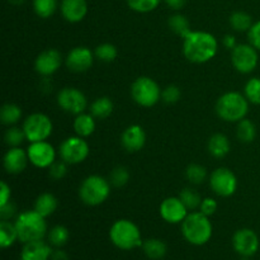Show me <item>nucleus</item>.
I'll list each match as a JSON object with an SVG mask.
<instances>
[{"label":"nucleus","mask_w":260,"mask_h":260,"mask_svg":"<svg viewBox=\"0 0 260 260\" xmlns=\"http://www.w3.org/2000/svg\"><path fill=\"white\" fill-rule=\"evenodd\" d=\"M68 173V162H65L63 160L61 161H55L50 168H48V174L52 179L60 180Z\"/></svg>","instance_id":"79ce46f5"},{"label":"nucleus","mask_w":260,"mask_h":260,"mask_svg":"<svg viewBox=\"0 0 260 260\" xmlns=\"http://www.w3.org/2000/svg\"><path fill=\"white\" fill-rule=\"evenodd\" d=\"M25 139V134L23 131V128H19V127L10 126L9 128L5 131L4 135V141L5 144L9 147H19L20 145L23 144V141Z\"/></svg>","instance_id":"e433bc0d"},{"label":"nucleus","mask_w":260,"mask_h":260,"mask_svg":"<svg viewBox=\"0 0 260 260\" xmlns=\"http://www.w3.org/2000/svg\"><path fill=\"white\" fill-rule=\"evenodd\" d=\"M22 128L25 134V139L29 142L47 141L48 137L52 135L53 124L50 117L46 114L33 113L24 119Z\"/></svg>","instance_id":"6e6552de"},{"label":"nucleus","mask_w":260,"mask_h":260,"mask_svg":"<svg viewBox=\"0 0 260 260\" xmlns=\"http://www.w3.org/2000/svg\"><path fill=\"white\" fill-rule=\"evenodd\" d=\"M241 260H250V259H249V258H243Z\"/></svg>","instance_id":"603ef678"},{"label":"nucleus","mask_w":260,"mask_h":260,"mask_svg":"<svg viewBox=\"0 0 260 260\" xmlns=\"http://www.w3.org/2000/svg\"><path fill=\"white\" fill-rule=\"evenodd\" d=\"M27 154L30 164L41 169H48L56 161L55 147L47 141L30 142Z\"/></svg>","instance_id":"ddd939ff"},{"label":"nucleus","mask_w":260,"mask_h":260,"mask_svg":"<svg viewBox=\"0 0 260 260\" xmlns=\"http://www.w3.org/2000/svg\"><path fill=\"white\" fill-rule=\"evenodd\" d=\"M182 96V91H180L179 86L177 85H168L162 89L161 91V99L167 104H175Z\"/></svg>","instance_id":"a19ab883"},{"label":"nucleus","mask_w":260,"mask_h":260,"mask_svg":"<svg viewBox=\"0 0 260 260\" xmlns=\"http://www.w3.org/2000/svg\"><path fill=\"white\" fill-rule=\"evenodd\" d=\"M22 118V109L14 103H7L0 109V119L7 126H14Z\"/></svg>","instance_id":"7c9ffc66"},{"label":"nucleus","mask_w":260,"mask_h":260,"mask_svg":"<svg viewBox=\"0 0 260 260\" xmlns=\"http://www.w3.org/2000/svg\"><path fill=\"white\" fill-rule=\"evenodd\" d=\"M259 238L251 229H240L233 236V246L243 258H250L259 250Z\"/></svg>","instance_id":"4468645a"},{"label":"nucleus","mask_w":260,"mask_h":260,"mask_svg":"<svg viewBox=\"0 0 260 260\" xmlns=\"http://www.w3.org/2000/svg\"><path fill=\"white\" fill-rule=\"evenodd\" d=\"M62 65V55L56 48H48L37 56L35 69L40 75L51 76Z\"/></svg>","instance_id":"f3484780"},{"label":"nucleus","mask_w":260,"mask_h":260,"mask_svg":"<svg viewBox=\"0 0 260 260\" xmlns=\"http://www.w3.org/2000/svg\"><path fill=\"white\" fill-rule=\"evenodd\" d=\"M185 177L189 180L190 184L193 185H200L207 178V170L203 165L200 164H190L185 169Z\"/></svg>","instance_id":"f704fd0d"},{"label":"nucleus","mask_w":260,"mask_h":260,"mask_svg":"<svg viewBox=\"0 0 260 260\" xmlns=\"http://www.w3.org/2000/svg\"><path fill=\"white\" fill-rule=\"evenodd\" d=\"M217 202H216L213 198L211 197H207V198H203L202 202H201V206H200V211L203 213V215L206 216H212L215 215L216 211H217Z\"/></svg>","instance_id":"37998d69"},{"label":"nucleus","mask_w":260,"mask_h":260,"mask_svg":"<svg viewBox=\"0 0 260 260\" xmlns=\"http://www.w3.org/2000/svg\"><path fill=\"white\" fill-rule=\"evenodd\" d=\"M50 260H70L66 251H63L61 248H56V250L52 251Z\"/></svg>","instance_id":"8fccbe9b"},{"label":"nucleus","mask_w":260,"mask_h":260,"mask_svg":"<svg viewBox=\"0 0 260 260\" xmlns=\"http://www.w3.org/2000/svg\"><path fill=\"white\" fill-rule=\"evenodd\" d=\"M15 212H17V208H15V205L12 201H9L7 205L0 206V217H2V220L9 221L15 215Z\"/></svg>","instance_id":"a18cd8bd"},{"label":"nucleus","mask_w":260,"mask_h":260,"mask_svg":"<svg viewBox=\"0 0 260 260\" xmlns=\"http://www.w3.org/2000/svg\"><path fill=\"white\" fill-rule=\"evenodd\" d=\"M168 25L172 29V32H174L175 35L179 36L180 38H185L192 29H190L189 20L187 19V17H184L183 14H173L169 17L168 20Z\"/></svg>","instance_id":"cd10ccee"},{"label":"nucleus","mask_w":260,"mask_h":260,"mask_svg":"<svg viewBox=\"0 0 260 260\" xmlns=\"http://www.w3.org/2000/svg\"><path fill=\"white\" fill-rule=\"evenodd\" d=\"M109 239L121 250H134L142 246V236L139 226L131 220L116 221L109 230Z\"/></svg>","instance_id":"39448f33"},{"label":"nucleus","mask_w":260,"mask_h":260,"mask_svg":"<svg viewBox=\"0 0 260 260\" xmlns=\"http://www.w3.org/2000/svg\"><path fill=\"white\" fill-rule=\"evenodd\" d=\"M164 2H165V4L170 8V9L180 10L184 8L187 0H164Z\"/></svg>","instance_id":"de8ad7c7"},{"label":"nucleus","mask_w":260,"mask_h":260,"mask_svg":"<svg viewBox=\"0 0 260 260\" xmlns=\"http://www.w3.org/2000/svg\"><path fill=\"white\" fill-rule=\"evenodd\" d=\"M111 182L101 175H89L79 188V197L88 206H99L111 194Z\"/></svg>","instance_id":"423d86ee"},{"label":"nucleus","mask_w":260,"mask_h":260,"mask_svg":"<svg viewBox=\"0 0 260 260\" xmlns=\"http://www.w3.org/2000/svg\"><path fill=\"white\" fill-rule=\"evenodd\" d=\"M52 251L50 243L43 240L30 241L23 246L20 251V260H50Z\"/></svg>","instance_id":"aec40b11"},{"label":"nucleus","mask_w":260,"mask_h":260,"mask_svg":"<svg viewBox=\"0 0 260 260\" xmlns=\"http://www.w3.org/2000/svg\"><path fill=\"white\" fill-rule=\"evenodd\" d=\"M229 22H230L231 28L236 32H249L251 25L254 24L253 18L246 12H234L230 15Z\"/></svg>","instance_id":"2f4dec72"},{"label":"nucleus","mask_w":260,"mask_h":260,"mask_svg":"<svg viewBox=\"0 0 260 260\" xmlns=\"http://www.w3.org/2000/svg\"><path fill=\"white\" fill-rule=\"evenodd\" d=\"M161 91L159 84L149 76H140L131 85L132 99L145 108L154 107L161 99Z\"/></svg>","instance_id":"0eeeda50"},{"label":"nucleus","mask_w":260,"mask_h":260,"mask_svg":"<svg viewBox=\"0 0 260 260\" xmlns=\"http://www.w3.org/2000/svg\"><path fill=\"white\" fill-rule=\"evenodd\" d=\"M8 2H9L10 4H13V5H20V4H23V3H24V0H8Z\"/></svg>","instance_id":"3c124183"},{"label":"nucleus","mask_w":260,"mask_h":260,"mask_svg":"<svg viewBox=\"0 0 260 260\" xmlns=\"http://www.w3.org/2000/svg\"><path fill=\"white\" fill-rule=\"evenodd\" d=\"M210 187L218 197H231L238 189V178L229 168H217L210 175Z\"/></svg>","instance_id":"9d476101"},{"label":"nucleus","mask_w":260,"mask_h":260,"mask_svg":"<svg viewBox=\"0 0 260 260\" xmlns=\"http://www.w3.org/2000/svg\"><path fill=\"white\" fill-rule=\"evenodd\" d=\"M33 9L40 18H50L57 9V0H33Z\"/></svg>","instance_id":"473e14b6"},{"label":"nucleus","mask_w":260,"mask_h":260,"mask_svg":"<svg viewBox=\"0 0 260 260\" xmlns=\"http://www.w3.org/2000/svg\"><path fill=\"white\" fill-rule=\"evenodd\" d=\"M218 51V42L213 35L203 30H192L183 38V53L193 63H206Z\"/></svg>","instance_id":"f257e3e1"},{"label":"nucleus","mask_w":260,"mask_h":260,"mask_svg":"<svg viewBox=\"0 0 260 260\" xmlns=\"http://www.w3.org/2000/svg\"><path fill=\"white\" fill-rule=\"evenodd\" d=\"M213 228L210 217L202 212L188 213L182 222V234L185 240L194 246H202L212 238Z\"/></svg>","instance_id":"7ed1b4c3"},{"label":"nucleus","mask_w":260,"mask_h":260,"mask_svg":"<svg viewBox=\"0 0 260 260\" xmlns=\"http://www.w3.org/2000/svg\"><path fill=\"white\" fill-rule=\"evenodd\" d=\"M129 180V172L126 167H116L113 170H112L111 175H109V182L113 187L121 188L124 187V185L128 183Z\"/></svg>","instance_id":"58836bf2"},{"label":"nucleus","mask_w":260,"mask_h":260,"mask_svg":"<svg viewBox=\"0 0 260 260\" xmlns=\"http://www.w3.org/2000/svg\"><path fill=\"white\" fill-rule=\"evenodd\" d=\"M15 228L18 233V240L23 244L30 241L43 240L47 235V222L46 217L37 211H24L15 218Z\"/></svg>","instance_id":"f03ea898"},{"label":"nucleus","mask_w":260,"mask_h":260,"mask_svg":"<svg viewBox=\"0 0 260 260\" xmlns=\"http://www.w3.org/2000/svg\"><path fill=\"white\" fill-rule=\"evenodd\" d=\"M94 52H91L90 48L85 47V46H78L74 47L70 52L66 56V66L73 73H85L89 69L93 66L94 62Z\"/></svg>","instance_id":"2eb2a0df"},{"label":"nucleus","mask_w":260,"mask_h":260,"mask_svg":"<svg viewBox=\"0 0 260 260\" xmlns=\"http://www.w3.org/2000/svg\"><path fill=\"white\" fill-rule=\"evenodd\" d=\"M231 62L241 74H250L256 69L259 62L258 50L249 43H240L231 50Z\"/></svg>","instance_id":"9b49d317"},{"label":"nucleus","mask_w":260,"mask_h":260,"mask_svg":"<svg viewBox=\"0 0 260 260\" xmlns=\"http://www.w3.org/2000/svg\"><path fill=\"white\" fill-rule=\"evenodd\" d=\"M161 0H127V4L137 13H150L159 7Z\"/></svg>","instance_id":"ea45409f"},{"label":"nucleus","mask_w":260,"mask_h":260,"mask_svg":"<svg viewBox=\"0 0 260 260\" xmlns=\"http://www.w3.org/2000/svg\"><path fill=\"white\" fill-rule=\"evenodd\" d=\"M57 198L52 194V193H42L37 197L35 202V211H37L40 215H42L43 217H48L52 213H55V211L57 210Z\"/></svg>","instance_id":"393cba45"},{"label":"nucleus","mask_w":260,"mask_h":260,"mask_svg":"<svg viewBox=\"0 0 260 260\" xmlns=\"http://www.w3.org/2000/svg\"><path fill=\"white\" fill-rule=\"evenodd\" d=\"M58 155H60L61 160L68 164H80L88 157L89 145L84 140V137L78 136V135L68 137L58 147Z\"/></svg>","instance_id":"1a4fd4ad"},{"label":"nucleus","mask_w":260,"mask_h":260,"mask_svg":"<svg viewBox=\"0 0 260 260\" xmlns=\"http://www.w3.org/2000/svg\"><path fill=\"white\" fill-rule=\"evenodd\" d=\"M249 112V101L239 91H228L217 99L216 113L226 122H239Z\"/></svg>","instance_id":"20e7f679"},{"label":"nucleus","mask_w":260,"mask_h":260,"mask_svg":"<svg viewBox=\"0 0 260 260\" xmlns=\"http://www.w3.org/2000/svg\"><path fill=\"white\" fill-rule=\"evenodd\" d=\"M28 161H29V159H28L27 151H24L20 147H10L5 152L3 165L9 174H20L27 168Z\"/></svg>","instance_id":"6ab92c4d"},{"label":"nucleus","mask_w":260,"mask_h":260,"mask_svg":"<svg viewBox=\"0 0 260 260\" xmlns=\"http://www.w3.org/2000/svg\"><path fill=\"white\" fill-rule=\"evenodd\" d=\"M17 240L18 233L15 223L2 220V222H0V246L3 249H8L14 245Z\"/></svg>","instance_id":"bb28decb"},{"label":"nucleus","mask_w":260,"mask_h":260,"mask_svg":"<svg viewBox=\"0 0 260 260\" xmlns=\"http://www.w3.org/2000/svg\"><path fill=\"white\" fill-rule=\"evenodd\" d=\"M179 198L184 203L185 207L188 208V211H194L197 208H200L201 202H202L201 196L194 189H192V188H185V189H183L179 193Z\"/></svg>","instance_id":"c9c22d12"},{"label":"nucleus","mask_w":260,"mask_h":260,"mask_svg":"<svg viewBox=\"0 0 260 260\" xmlns=\"http://www.w3.org/2000/svg\"><path fill=\"white\" fill-rule=\"evenodd\" d=\"M121 144L128 152H137L146 144V134L140 124H131L123 131Z\"/></svg>","instance_id":"a211bd4d"},{"label":"nucleus","mask_w":260,"mask_h":260,"mask_svg":"<svg viewBox=\"0 0 260 260\" xmlns=\"http://www.w3.org/2000/svg\"><path fill=\"white\" fill-rule=\"evenodd\" d=\"M114 104L109 96H99L91 103L90 114L94 118L106 119L113 113Z\"/></svg>","instance_id":"a878e982"},{"label":"nucleus","mask_w":260,"mask_h":260,"mask_svg":"<svg viewBox=\"0 0 260 260\" xmlns=\"http://www.w3.org/2000/svg\"><path fill=\"white\" fill-rule=\"evenodd\" d=\"M244 95L249 101V103H253L259 106L260 104V78L249 79L245 84L244 89Z\"/></svg>","instance_id":"4c0bfd02"},{"label":"nucleus","mask_w":260,"mask_h":260,"mask_svg":"<svg viewBox=\"0 0 260 260\" xmlns=\"http://www.w3.org/2000/svg\"><path fill=\"white\" fill-rule=\"evenodd\" d=\"M160 216L168 223H182L188 216V208L179 197H168L159 208Z\"/></svg>","instance_id":"dca6fc26"},{"label":"nucleus","mask_w":260,"mask_h":260,"mask_svg":"<svg viewBox=\"0 0 260 260\" xmlns=\"http://www.w3.org/2000/svg\"><path fill=\"white\" fill-rule=\"evenodd\" d=\"M48 243L51 244V246H55V248H62L63 245H66L70 239V231L68 228L62 225H56L48 231L47 234Z\"/></svg>","instance_id":"c756f323"},{"label":"nucleus","mask_w":260,"mask_h":260,"mask_svg":"<svg viewBox=\"0 0 260 260\" xmlns=\"http://www.w3.org/2000/svg\"><path fill=\"white\" fill-rule=\"evenodd\" d=\"M222 42H223V46H225L226 48H229V50H234V48L238 46V43H236V38L234 35H226L225 37H223Z\"/></svg>","instance_id":"09e8293b"},{"label":"nucleus","mask_w":260,"mask_h":260,"mask_svg":"<svg viewBox=\"0 0 260 260\" xmlns=\"http://www.w3.org/2000/svg\"><path fill=\"white\" fill-rule=\"evenodd\" d=\"M57 104L62 111L70 114L84 113L88 107L85 94L76 88H63L57 94Z\"/></svg>","instance_id":"f8f14e48"},{"label":"nucleus","mask_w":260,"mask_h":260,"mask_svg":"<svg viewBox=\"0 0 260 260\" xmlns=\"http://www.w3.org/2000/svg\"><path fill=\"white\" fill-rule=\"evenodd\" d=\"M74 131L80 137H89L95 131V119L90 113H80L74 119Z\"/></svg>","instance_id":"b1692460"},{"label":"nucleus","mask_w":260,"mask_h":260,"mask_svg":"<svg viewBox=\"0 0 260 260\" xmlns=\"http://www.w3.org/2000/svg\"><path fill=\"white\" fill-rule=\"evenodd\" d=\"M94 55L102 62H113L118 56V51L116 46L112 43H102L95 47Z\"/></svg>","instance_id":"72a5a7b5"},{"label":"nucleus","mask_w":260,"mask_h":260,"mask_svg":"<svg viewBox=\"0 0 260 260\" xmlns=\"http://www.w3.org/2000/svg\"><path fill=\"white\" fill-rule=\"evenodd\" d=\"M142 250L145 255L151 260H161L165 258L168 253V246L160 239H147L142 243Z\"/></svg>","instance_id":"5701e85b"},{"label":"nucleus","mask_w":260,"mask_h":260,"mask_svg":"<svg viewBox=\"0 0 260 260\" xmlns=\"http://www.w3.org/2000/svg\"><path fill=\"white\" fill-rule=\"evenodd\" d=\"M208 152L216 159H222L230 152V141L223 134H215L208 140Z\"/></svg>","instance_id":"4be33fe9"},{"label":"nucleus","mask_w":260,"mask_h":260,"mask_svg":"<svg viewBox=\"0 0 260 260\" xmlns=\"http://www.w3.org/2000/svg\"><path fill=\"white\" fill-rule=\"evenodd\" d=\"M86 13H88L86 0H62L61 2V14L68 22H81L85 18Z\"/></svg>","instance_id":"412c9836"},{"label":"nucleus","mask_w":260,"mask_h":260,"mask_svg":"<svg viewBox=\"0 0 260 260\" xmlns=\"http://www.w3.org/2000/svg\"><path fill=\"white\" fill-rule=\"evenodd\" d=\"M236 136L244 144H250L256 137V127L250 119H241L238 122L236 127Z\"/></svg>","instance_id":"c85d7f7f"},{"label":"nucleus","mask_w":260,"mask_h":260,"mask_svg":"<svg viewBox=\"0 0 260 260\" xmlns=\"http://www.w3.org/2000/svg\"><path fill=\"white\" fill-rule=\"evenodd\" d=\"M248 38L249 43H250L253 47H255L256 50L260 51V20L254 23L251 25V28L248 32Z\"/></svg>","instance_id":"c03bdc74"},{"label":"nucleus","mask_w":260,"mask_h":260,"mask_svg":"<svg viewBox=\"0 0 260 260\" xmlns=\"http://www.w3.org/2000/svg\"><path fill=\"white\" fill-rule=\"evenodd\" d=\"M10 196H12V190L9 185L5 182L0 183V206L7 205L10 201Z\"/></svg>","instance_id":"49530a36"}]
</instances>
